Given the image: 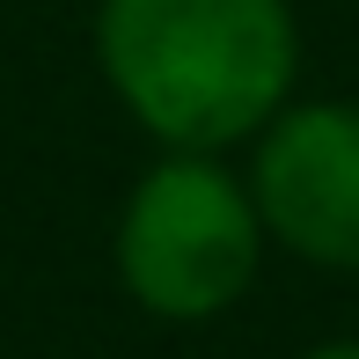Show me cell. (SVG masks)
I'll list each match as a JSON object with an SVG mask.
<instances>
[{"label": "cell", "instance_id": "2", "mask_svg": "<svg viewBox=\"0 0 359 359\" xmlns=\"http://www.w3.org/2000/svg\"><path fill=\"white\" fill-rule=\"evenodd\" d=\"M257 198L205 154H176L161 169H147L118 220V271L133 286L140 308L169 323H205L220 308L242 301V286L257 279Z\"/></svg>", "mask_w": 359, "mask_h": 359}, {"label": "cell", "instance_id": "1", "mask_svg": "<svg viewBox=\"0 0 359 359\" xmlns=\"http://www.w3.org/2000/svg\"><path fill=\"white\" fill-rule=\"evenodd\" d=\"M95 59L161 147L213 154L286 110L301 37L286 0H103Z\"/></svg>", "mask_w": 359, "mask_h": 359}, {"label": "cell", "instance_id": "3", "mask_svg": "<svg viewBox=\"0 0 359 359\" xmlns=\"http://www.w3.org/2000/svg\"><path fill=\"white\" fill-rule=\"evenodd\" d=\"M257 220L308 264L359 271V110L301 103L279 110L257 147Z\"/></svg>", "mask_w": 359, "mask_h": 359}, {"label": "cell", "instance_id": "4", "mask_svg": "<svg viewBox=\"0 0 359 359\" xmlns=\"http://www.w3.org/2000/svg\"><path fill=\"white\" fill-rule=\"evenodd\" d=\"M308 359H359V345H323V352H308Z\"/></svg>", "mask_w": 359, "mask_h": 359}]
</instances>
